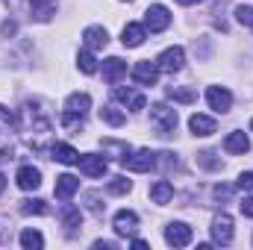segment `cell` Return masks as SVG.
<instances>
[{
    "instance_id": "obj_33",
    "label": "cell",
    "mask_w": 253,
    "mask_h": 250,
    "mask_svg": "<svg viewBox=\"0 0 253 250\" xmlns=\"http://www.w3.org/2000/svg\"><path fill=\"white\" fill-rule=\"evenodd\" d=\"M236 21L242 27H253V6H239L236 9Z\"/></svg>"
},
{
    "instance_id": "obj_15",
    "label": "cell",
    "mask_w": 253,
    "mask_h": 250,
    "mask_svg": "<svg viewBox=\"0 0 253 250\" xmlns=\"http://www.w3.org/2000/svg\"><path fill=\"white\" fill-rule=\"evenodd\" d=\"M56 6H59V0H30V12H33V18L42 21V24L56 15Z\"/></svg>"
},
{
    "instance_id": "obj_1",
    "label": "cell",
    "mask_w": 253,
    "mask_h": 250,
    "mask_svg": "<svg viewBox=\"0 0 253 250\" xmlns=\"http://www.w3.org/2000/svg\"><path fill=\"white\" fill-rule=\"evenodd\" d=\"M177 109H171V106H165V103H156V106H150V124L153 129L159 132V135H171L174 129H177Z\"/></svg>"
},
{
    "instance_id": "obj_20",
    "label": "cell",
    "mask_w": 253,
    "mask_h": 250,
    "mask_svg": "<svg viewBox=\"0 0 253 250\" xmlns=\"http://www.w3.org/2000/svg\"><path fill=\"white\" fill-rule=\"evenodd\" d=\"M115 100H121L124 106H129L132 112H138V109H144V94H138V91H132V88H115Z\"/></svg>"
},
{
    "instance_id": "obj_7",
    "label": "cell",
    "mask_w": 253,
    "mask_h": 250,
    "mask_svg": "<svg viewBox=\"0 0 253 250\" xmlns=\"http://www.w3.org/2000/svg\"><path fill=\"white\" fill-rule=\"evenodd\" d=\"M206 103H209L215 112L224 115V112L233 109V94H230L224 85H209V88H206Z\"/></svg>"
},
{
    "instance_id": "obj_6",
    "label": "cell",
    "mask_w": 253,
    "mask_h": 250,
    "mask_svg": "<svg viewBox=\"0 0 253 250\" xmlns=\"http://www.w3.org/2000/svg\"><path fill=\"white\" fill-rule=\"evenodd\" d=\"M80 174H85V177H103L106 174V168H109V162H106V156H100V153H85V156H80Z\"/></svg>"
},
{
    "instance_id": "obj_25",
    "label": "cell",
    "mask_w": 253,
    "mask_h": 250,
    "mask_svg": "<svg viewBox=\"0 0 253 250\" xmlns=\"http://www.w3.org/2000/svg\"><path fill=\"white\" fill-rule=\"evenodd\" d=\"M21 248L24 250H42L44 248V236L39 230H24L21 233Z\"/></svg>"
},
{
    "instance_id": "obj_22",
    "label": "cell",
    "mask_w": 253,
    "mask_h": 250,
    "mask_svg": "<svg viewBox=\"0 0 253 250\" xmlns=\"http://www.w3.org/2000/svg\"><path fill=\"white\" fill-rule=\"evenodd\" d=\"M59 218H62V227L68 230V233H77V227H83V212H80L77 206H71V203L62 206Z\"/></svg>"
},
{
    "instance_id": "obj_5",
    "label": "cell",
    "mask_w": 253,
    "mask_h": 250,
    "mask_svg": "<svg viewBox=\"0 0 253 250\" xmlns=\"http://www.w3.org/2000/svg\"><path fill=\"white\" fill-rule=\"evenodd\" d=\"M191 239H194V233H191L189 224H183V221H171L165 227V242L171 248H186V245H191Z\"/></svg>"
},
{
    "instance_id": "obj_40",
    "label": "cell",
    "mask_w": 253,
    "mask_h": 250,
    "mask_svg": "<svg viewBox=\"0 0 253 250\" xmlns=\"http://www.w3.org/2000/svg\"><path fill=\"white\" fill-rule=\"evenodd\" d=\"M180 6H194V3H200V0H177Z\"/></svg>"
},
{
    "instance_id": "obj_29",
    "label": "cell",
    "mask_w": 253,
    "mask_h": 250,
    "mask_svg": "<svg viewBox=\"0 0 253 250\" xmlns=\"http://www.w3.org/2000/svg\"><path fill=\"white\" fill-rule=\"evenodd\" d=\"M62 126L68 132H80L85 126V118L83 115H71V112H62Z\"/></svg>"
},
{
    "instance_id": "obj_21",
    "label": "cell",
    "mask_w": 253,
    "mask_h": 250,
    "mask_svg": "<svg viewBox=\"0 0 253 250\" xmlns=\"http://www.w3.org/2000/svg\"><path fill=\"white\" fill-rule=\"evenodd\" d=\"M50 156H53L56 162H62V165H77V162H80V153H77L71 144H62V141H56V144L50 147Z\"/></svg>"
},
{
    "instance_id": "obj_12",
    "label": "cell",
    "mask_w": 253,
    "mask_h": 250,
    "mask_svg": "<svg viewBox=\"0 0 253 250\" xmlns=\"http://www.w3.org/2000/svg\"><path fill=\"white\" fill-rule=\"evenodd\" d=\"M124 74H126V62L121 56H109V59L103 62V80H106V83L118 85V83L124 80Z\"/></svg>"
},
{
    "instance_id": "obj_13",
    "label": "cell",
    "mask_w": 253,
    "mask_h": 250,
    "mask_svg": "<svg viewBox=\"0 0 253 250\" xmlns=\"http://www.w3.org/2000/svg\"><path fill=\"white\" fill-rule=\"evenodd\" d=\"M18 188H24V191H36V188L42 186V171L39 168H33V165H24V168H18Z\"/></svg>"
},
{
    "instance_id": "obj_8",
    "label": "cell",
    "mask_w": 253,
    "mask_h": 250,
    "mask_svg": "<svg viewBox=\"0 0 253 250\" xmlns=\"http://www.w3.org/2000/svg\"><path fill=\"white\" fill-rule=\"evenodd\" d=\"M212 242L215 245H230L233 242V218L227 212L212 218Z\"/></svg>"
},
{
    "instance_id": "obj_23",
    "label": "cell",
    "mask_w": 253,
    "mask_h": 250,
    "mask_svg": "<svg viewBox=\"0 0 253 250\" xmlns=\"http://www.w3.org/2000/svg\"><path fill=\"white\" fill-rule=\"evenodd\" d=\"M171 197H174V186H171L168 180H159V183L150 186V200H153V203L165 206V203H171Z\"/></svg>"
},
{
    "instance_id": "obj_11",
    "label": "cell",
    "mask_w": 253,
    "mask_h": 250,
    "mask_svg": "<svg viewBox=\"0 0 253 250\" xmlns=\"http://www.w3.org/2000/svg\"><path fill=\"white\" fill-rule=\"evenodd\" d=\"M83 42H85V47L88 50H103L106 44H109V33H106V27H85L83 30Z\"/></svg>"
},
{
    "instance_id": "obj_19",
    "label": "cell",
    "mask_w": 253,
    "mask_h": 250,
    "mask_svg": "<svg viewBox=\"0 0 253 250\" xmlns=\"http://www.w3.org/2000/svg\"><path fill=\"white\" fill-rule=\"evenodd\" d=\"M189 129L194 132V135H212L215 132V118H209V115H200V112H194L189 118Z\"/></svg>"
},
{
    "instance_id": "obj_31",
    "label": "cell",
    "mask_w": 253,
    "mask_h": 250,
    "mask_svg": "<svg viewBox=\"0 0 253 250\" xmlns=\"http://www.w3.org/2000/svg\"><path fill=\"white\" fill-rule=\"evenodd\" d=\"M129 188H132V183H129L126 177H112V180H109V191H112V194H126Z\"/></svg>"
},
{
    "instance_id": "obj_16",
    "label": "cell",
    "mask_w": 253,
    "mask_h": 250,
    "mask_svg": "<svg viewBox=\"0 0 253 250\" xmlns=\"http://www.w3.org/2000/svg\"><path fill=\"white\" fill-rule=\"evenodd\" d=\"M144 36H147L144 24H135V21H129L124 30H121V42H124V47H138V44L144 42Z\"/></svg>"
},
{
    "instance_id": "obj_36",
    "label": "cell",
    "mask_w": 253,
    "mask_h": 250,
    "mask_svg": "<svg viewBox=\"0 0 253 250\" xmlns=\"http://www.w3.org/2000/svg\"><path fill=\"white\" fill-rule=\"evenodd\" d=\"M242 212H245L248 218H253V197H245V200H242Z\"/></svg>"
},
{
    "instance_id": "obj_2",
    "label": "cell",
    "mask_w": 253,
    "mask_h": 250,
    "mask_svg": "<svg viewBox=\"0 0 253 250\" xmlns=\"http://www.w3.org/2000/svg\"><path fill=\"white\" fill-rule=\"evenodd\" d=\"M121 165L132 174H147L150 168H156V153L153 150H135V153L121 159Z\"/></svg>"
},
{
    "instance_id": "obj_35",
    "label": "cell",
    "mask_w": 253,
    "mask_h": 250,
    "mask_svg": "<svg viewBox=\"0 0 253 250\" xmlns=\"http://www.w3.org/2000/svg\"><path fill=\"white\" fill-rule=\"evenodd\" d=\"M0 121H3V124H15V115H12L6 106H0Z\"/></svg>"
},
{
    "instance_id": "obj_32",
    "label": "cell",
    "mask_w": 253,
    "mask_h": 250,
    "mask_svg": "<svg viewBox=\"0 0 253 250\" xmlns=\"http://www.w3.org/2000/svg\"><path fill=\"white\" fill-rule=\"evenodd\" d=\"M100 144H103V150H118V153H121V159L132 153V150H129V144H124V141H112V138H103Z\"/></svg>"
},
{
    "instance_id": "obj_18",
    "label": "cell",
    "mask_w": 253,
    "mask_h": 250,
    "mask_svg": "<svg viewBox=\"0 0 253 250\" xmlns=\"http://www.w3.org/2000/svg\"><path fill=\"white\" fill-rule=\"evenodd\" d=\"M224 150H227V153H248V150H251V138H248V132H242V129L230 132V135L224 138Z\"/></svg>"
},
{
    "instance_id": "obj_34",
    "label": "cell",
    "mask_w": 253,
    "mask_h": 250,
    "mask_svg": "<svg viewBox=\"0 0 253 250\" xmlns=\"http://www.w3.org/2000/svg\"><path fill=\"white\" fill-rule=\"evenodd\" d=\"M236 188H242V191H253V171H245V174L239 177Z\"/></svg>"
},
{
    "instance_id": "obj_17",
    "label": "cell",
    "mask_w": 253,
    "mask_h": 250,
    "mask_svg": "<svg viewBox=\"0 0 253 250\" xmlns=\"http://www.w3.org/2000/svg\"><path fill=\"white\" fill-rule=\"evenodd\" d=\"M77 188H80V180L74 177V174H62V177H56V197L68 203L74 194H77Z\"/></svg>"
},
{
    "instance_id": "obj_30",
    "label": "cell",
    "mask_w": 253,
    "mask_h": 250,
    "mask_svg": "<svg viewBox=\"0 0 253 250\" xmlns=\"http://www.w3.org/2000/svg\"><path fill=\"white\" fill-rule=\"evenodd\" d=\"M197 162H200L203 168H209V171H218V168H221V159H215V153H212V150L197 153Z\"/></svg>"
},
{
    "instance_id": "obj_14",
    "label": "cell",
    "mask_w": 253,
    "mask_h": 250,
    "mask_svg": "<svg viewBox=\"0 0 253 250\" xmlns=\"http://www.w3.org/2000/svg\"><path fill=\"white\" fill-rule=\"evenodd\" d=\"M88 109H91V97L88 94H83V91H74V94H68V100H65V112H71V115H88Z\"/></svg>"
},
{
    "instance_id": "obj_27",
    "label": "cell",
    "mask_w": 253,
    "mask_h": 250,
    "mask_svg": "<svg viewBox=\"0 0 253 250\" xmlns=\"http://www.w3.org/2000/svg\"><path fill=\"white\" fill-rule=\"evenodd\" d=\"M77 65H80V71H83V74H94V71H97V59L91 56V50H88V47H83V50L77 53Z\"/></svg>"
},
{
    "instance_id": "obj_38",
    "label": "cell",
    "mask_w": 253,
    "mask_h": 250,
    "mask_svg": "<svg viewBox=\"0 0 253 250\" xmlns=\"http://www.w3.org/2000/svg\"><path fill=\"white\" fill-rule=\"evenodd\" d=\"M0 33H3V36H12V33H15V24H12V21H6V24H3V30H0Z\"/></svg>"
},
{
    "instance_id": "obj_24",
    "label": "cell",
    "mask_w": 253,
    "mask_h": 250,
    "mask_svg": "<svg viewBox=\"0 0 253 250\" xmlns=\"http://www.w3.org/2000/svg\"><path fill=\"white\" fill-rule=\"evenodd\" d=\"M165 94H168L174 103H194V100H197V91L189 88V85H171Z\"/></svg>"
},
{
    "instance_id": "obj_37",
    "label": "cell",
    "mask_w": 253,
    "mask_h": 250,
    "mask_svg": "<svg viewBox=\"0 0 253 250\" xmlns=\"http://www.w3.org/2000/svg\"><path fill=\"white\" fill-rule=\"evenodd\" d=\"M97 250H115V242H94Z\"/></svg>"
},
{
    "instance_id": "obj_26",
    "label": "cell",
    "mask_w": 253,
    "mask_h": 250,
    "mask_svg": "<svg viewBox=\"0 0 253 250\" xmlns=\"http://www.w3.org/2000/svg\"><path fill=\"white\" fill-rule=\"evenodd\" d=\"M100 121H106L109 126H121L126 118H124V112H121L118 106H103V109H100Z\"/></svg>"
},
{
    "instance_id": "obj_4",
    "label": "cell",
    "mask_w": 253,
    "mask_h": 250,
    "mask_svg": "<svg viewBox=\"0 0 253 250\" xmlns=\"http://www.w3.org/2000/svg\"><path fill=\"white\" fill-rule=\"evenodd\" d=\"M156 65H159L162 74H177V71H183V65H186V50L174 44V47H168V50L159 53Z\"/></svg>"
},
{
    "instance_id": "obj_28",
    "label": "cell",
    "mask_w": 253,
    "mask_h": 250,
    "mask_svg": "<svg viewBox=\"0 0 253 250\" xmlns=\"http://www.w3.org/2000/svg\"><path fill=\"white\" fill-rule=\"evenodd\" d=\"M21 212H24V215H44V212H47V203L39 200V197H33V200H24V203H21Z\"/></svg>"
},
{
    "instance_id": "obj_41",
    "label": "cell",
    "mask_w": 253,
    "mask_h": 250,
    "mask_svg": "<svg viewBox=\"0 0 253 250\" xmlns=\"http://www.w3.org/2000/svg\"><path fill=\"white\" fill-rule=\"evenodd\" d=\"M3 188H6V177H3V174H0V191H3Z\"/></svg>"
},
{
    "instance_id": "obj_42",
    "label": "cell",
    "mask_w": 253,
    "mask_h": 250,
    "mask_svg": "<svg viewBox=\"0 0 253 250\" xmlns=\"http://www.w3.org/2000/svg\"><path fill=\"white\" fill-rule=\"evenodd\" d=\"M251 132H253V121H251Z\"/></svg>"
},
{
    "instance_id": "obj_10",
    "label": "cell",
    "mask_w": 253,
    "mask_h": 250,
    "mask_svg": "<svg viewBox=\"0 0 253 250\" xmlns=\"http://www.w3.org/2000/svg\"><path fill=\"white\" fill-rule=\"evenodd\" d=\"M112 230H115V236H132V233L138 230V215L129 212V209L115 212V218H112Z\"/></svg>"
},
{
    "instance_id": "obj_39",
    "label": "cell",
    "mask_w": 253,
    "mask_h": 250,
    "mask_svg": "<svg viewBox=\"0 0 253 250\" xmlns=\"http://www.w3.org/2000/svg\"><path fill=\"white\" fill-rule=\"evenodd\" d=\"M129 245H132V248H147V242H144V239H132Z\"/></svg>"
},
{
    "instance_id": "obj_9",
    "label": "cell",
    "mask_w": 253,
    "mask_h": 250,
    "mask_svg": "<svg viewBox=\"0 0 253 250\" xmlns=\"http://www.w3.org/2000/svg\"><path fill=\"white\" fill-rule=\"evenodd\" d=\"M132 80H135L138 85H156V80H159V65L150 62V59L135 62L132 65Z\"/></svg>"
},
{
    "instance_id": "obj_3",
    "label": "cell",
    "mask_w": 253,
    "mask_h": 250,
    "mask_svg": "<svg viewBox=\"0 0 253 250\" xmlns=\"http://www.w3.org/2000/svg\"><path fill=\"white\" fill-rule=\"evenodd\" d=\"M168 24H171V12H168V6H162V3L147 6V12H144V30H150V33H162V30H168Z\"/></svg>"
}]
</instances>
